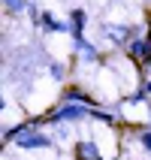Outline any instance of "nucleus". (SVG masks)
Here are the masks:
<instances>
[{
	"label": "nucleus",
	"mask_w": 151,
	"mask_h": 160,
	"mask_svg": "<svg viewBox=\"0 0 151 160\" xmlns=\"http://www.w3.org/2000/svg\"><path fill=\"white\" fill-rule=\"evenodd\" d=\"M18 148L24 151H36V148H52V136H45L43 130H30L27 136L18 139Z\"/></svg>",
	"instance_id": "1"
},
{
	"label": "nucleus",
	"mask_w": 151,
	"mask_h": 160,
	"mask_svg": "<svg viewBox=\"0 0 151 160\" xmlns=\"http://www.w3.org/2000/svg\"><path fill=\"white\" fill-rule=\"evenodd\" d=\"M127 48H130V58H136V61H145L148 63L151 61V39L148 36H139V39H130V45H127Z\"/></svg>",
	"instance_id": "2"
},
{
	"label": "nucleus",
	"mask_w": 151,
	"mask_h": 160,
	"mask_svg": "<svg viewBox=\"0 0 151 160\" xmlns=\"http://www.w3.org/2000/svg\"><path fill=\"white\" fill-rule=\"evenodd\" d=\"M76 160H103L100 157V148L94 139H82L76 142Z\"/></svg>",
	"instance_id": "3"
},
{
	"label": "nucleus",
	"mask_w": 151,
	"mask_h": 160,
	"mask_svg": "<svg viewBox=\"0 0 151 160\" xmlns=\"http://www.w3.org/2000/svg\"><path fill=\"white\" fill-rule=\"evenodd\" d=\"M106 36H109V42L112 45H130V36H133V30L130 27H115V24H109L106 27Z\"/></svg>",
	"instance_id": "4"
},
{
	"label": "nucleus",
	"mask_w": 151,
	"mask_h": 160,
	"mask_svg": "<svg viewBox=\"0 0 151 160\" xmlns=\"http://www.w3.org/2000/svg\"><path fill=\"white\" fill-rule=\"evenodd\" d=\"M39 27H43L45 33H63V30H70V21L63 24V21H58L52 12H43V18H39Z\"/></svg>",
	"instance_id": "5"
},
{
	"label": "nucleus",
	"mask_w": 151,
	"mask_h": 160,
	"mask_svg": "<svg viewBox=\"0 0 151 160\" xmlns=\"http://www.w3.org/2000/svg\"><path fill=\"white\" fill-rule=\"evenodd\" d=\"M85 24H88L85 9H73L70 12V33H85Z\"/></svg>",
	"instance_id": "6"
},
{
	"label": "nucleus",
	"mask_w": 151,
	"mask_h": 160,
	"mask_svg": "<svg viewBox=\"0 0 151 160\" xmlns=\"http://www.w3.org/2000/svg\"><path fill=\"white\" fill-rule=\"evenodd\" d=\"M63 103H85V106H94V100L88 94H82L79 88H67L63 91Z\"/></svg>",
	"instance_id": "7"
},
{
	"label": "nucleus",
	"mask_w": 151,
	"mask_h": 160,
	"mask_svg": "<svg viewBox=\"0 0 151 160\" xmlns=\"http://www.w3.org/2000/svg\"><path fill=\"white\" fill-rule=\"evenodd\" d=\"M76 48H79V54H82V58H85V61H88V63H94V61H97V58H100V52H97V48H94V45L88 42V39H85V42H79V45H76Z\"/></svg>",
	"instance_id": "8"
},
{
	"label": "nucleus",
	"mask_w": 151,
	"mask_h": 160,
	"mask_svg": "<svg viewBox=\"0 0 151 160\" xmlns=\"http://www.w3.org/2000/svg\"><path fill=\"white\" fill-rule=\"evenodd\" d=\"M3 6H6L9 15H21V12H24L30 3H27V0H3Z\"/></svg>",
	"instance_id": "9"
},
{
	"label": "nucleus",
	"mask_w": 151,
	"mask_h": 160,
	"mask_svg": "<svg viewBox=\"0 0 151 160\" xmlns=\"http://www.w3.org/2000/svg\"><path fill=\"white\" fill-rule=\"evenodd\" d=\"M91 118H100V121H106V124H115V115H109L103 109H91Z\"/></svg>",
	"instance_id": "10"
},
{
	"label": "nucleus",
	"mask_w": 151,
	"mask_h": 160,
	"mask_svg": "<svg viewBox=\"0 0 151 160\" xmlns=\"http://www.w3.org/2000/svg\"><path fill=\"white\" fill-rule=\"evenodd\" d=\"M48 72H52V79H58V82L63 79V67L61 63H48Z\"/></svg>",
	"instance_id": "11"
},
{
	"label": "nucleus",
	"mask_w": 151,
	"mask_h": 160,
	"mask_svg": "<svg viewBox=\"0 0 151 160\" xmlns=\"http://www.w3.org/2000/svg\"><path fill=\"white\" fill-rule=\"evenodd\" d=\"M139 142H142L145 151H151V130H142V133H139Z\"/></svg>",
	"instance_id": "12"
},
{
	"label": "nucleus",
	"mask_w": 151,
	"mask_h": 160,
	"mask_svg": "<svg viewBox=\"0 0 151 160\" xmlns=\"http://www.w3.org/2000/svg\"><path fill=\"white\" fill-rule=\"evenodd\" d=\"M148 97H151V94H148V88L142 85V88H139V91L133 94V103H142V100H148Z\"/></svg>",
	"instance_id": "13"
},
{
	"label": "nucleus",
	"mask_w": 151,
	"mask_h": 160,
	"mask_svg": "<svg viewBox=\"0 0 151 160\" xmlns=\"http://www.w3.org/2000/svg\"><path fill=\"white\" fill-rule=\"evenodd\" d=\"M145 88H148V94H151V82H145Z\"/></svg>",
	"instance_id": "14"
},
{
	"label": "nucleus",
	"mask_w": 151,
	"mask_h": 160,
	"mask_svg": "<svg viewBox=\"0 0 151 160\" xmlns=\"http://www.w3.org/2000/svg\"><path fill=\"white\" fill-rule=\"evenodd\" d=\"M145 36H148V39H151V24H148V33H145Z\"/></svg>",
	"instance_id": "15"
},
{
	"label": "nucleus",
	"mask_w": 151,
	"mask_h": 160,
	"mask_svg": "<svg viewBox=\"0 0 151 160\" xmlns=\"http://www.w3.org/2000/svg\"><path fill=\"white\" fill-rule=\"evenodd\" d=\"M115 160H118V157H115Z\"/></svg>",
	"instance_id": "16"
}]
</instances>
